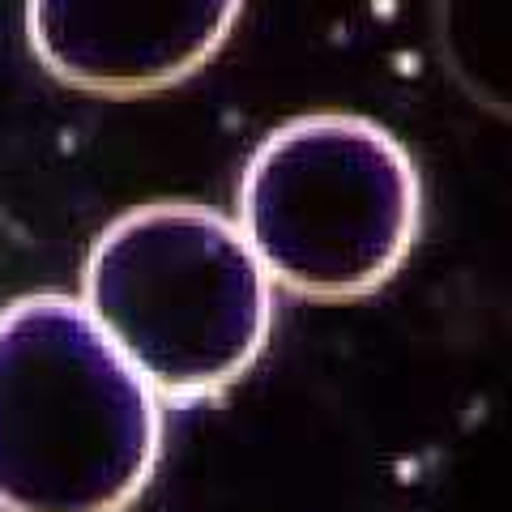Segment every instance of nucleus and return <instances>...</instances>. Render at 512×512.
Listing matches in <instances>:
<instances>
[{"label":"nucleus","instance_id":"obj_1","mask_svg":"<svg viewBox=\"0 0 512 512\" xmlns=\"http://www.w3.org/2000/svg\"><path fill=\"white\" fill-rule=\"evenodd\" d=\"M158 453V397L86 303L35 291L0 312V512H124Z\"/></svg>","mask_w":512,"mask_h":512},{"label":"nucleus","instance_id":"obj_5","mask_svg":"<svg viewBox=\"0 0 512 512\" xmlns=\"http://www.w3.org/2000/svg\"><path fill=\"white\" fill-rule=\"evenodd\" d=\"M436 47L478 107L512 120V0H436Z\"/></svg>","mask_w":512,"mask_h":512},{"label":"nucleus","instance_id":"obj_2","mask_svg":"<svg viewBox=\"0 0 512 512\" xmlns=\"http://www.w3.org/2000/svg\"><path fill=\"white\" fill-rule=\"evenodd\" d=\"M82 303L175 406L248 376L274 329L265 265L231 218L197 201H154L107 222L86 256Z\"/></svg>","mask_w":512,"mask_h":512},{"label":"nucleus","instance_id":"obj_4","mask_svg":"<svg viewBox=\"0 0 512 512\" xmlns=\"http://www.w3.org/2000/svg\"><path fill=\"white\" fill-rule=\"evenodd\" d=\"M239 13L244 0H26V39L56 82L133 99L205 69Z\"/></svg>","mask_w":512,"mask_h":512},{"label":"nucleus","instance_id":"obj_3","mask_svg":"<svg viewBox=\"0 0 512 512\" xmlns=\"http://www.w3.org/2000/svg\"><path fill=\"white\" fill-rule=\"evenodd\" d=\"M419 222V167L363 116L286 120L239 180V231L269 282L320 303L380 291L406 265Z\"/></svg>","mask_w":512,"mask_h":512}]
</instances>
